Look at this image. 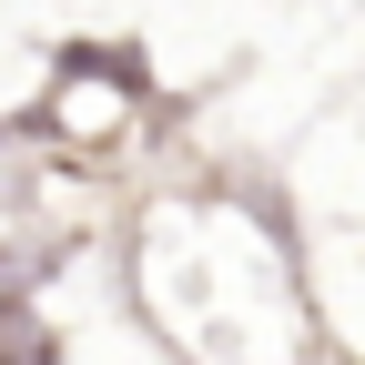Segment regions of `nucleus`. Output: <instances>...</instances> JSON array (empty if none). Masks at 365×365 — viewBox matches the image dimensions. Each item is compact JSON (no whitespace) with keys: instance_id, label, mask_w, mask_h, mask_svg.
Returning <instances> with one entry per match:
<instances>
[]
</instances>
